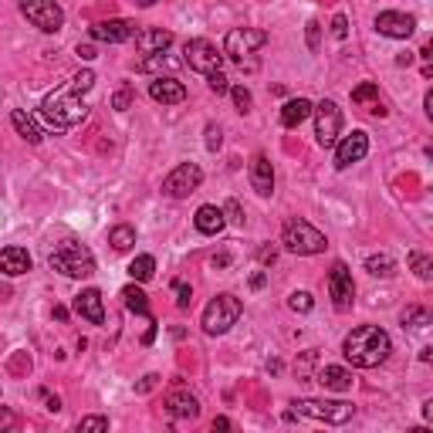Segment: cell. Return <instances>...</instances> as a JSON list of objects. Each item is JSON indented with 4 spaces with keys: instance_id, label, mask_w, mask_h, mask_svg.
Instances as JSON below:
<instances>
[{
    "instance_id": "1",
    "label": "cell",
    "mask_w": 433,
    "mask_h": 433,
    "mask_svg": "<svg viewBox=\"0 0 433 433\" xmlns=\"http://www.w3.org/2000/svg\"><path fill=\"white\" fill-rule=\"evenodd\" d=\"M342 352L345 359L356 366V369H376V366H383L393 352V342H389L386 328H379V325H359L352 328L345 342H342Z\"/></svg>"
},
{
    "instance_id": "2",
    "label": "cell",
    "mask_w": 433,
    "mask_h": 433,
    "mask_svg": "<svg viewBox=\"0 0 433 433\" xmlns=\"http://www.w3.org/2000/svg\"><path fill=\"white\" fill-rule=\"evenodd\" d=\"M78 88L68 81V85H62V88H54L51 95H45V102H41V115H45V122L51 125V129H58V132H64V129H71V125L85 122V115H88V108L81 105V98H78Z\"/></svg>"
},
{
    "instance_id": "3",
    "label": "cell",
    "mask_w": 433,
    "mask_h": 433,
    "mask_svg": "<svg viewBox=\"0 0 433 433\" xmlns=\"http://www.w3.org/2000/svg\"><path fill=\"white\" fill-rule=\"evenodd\" d=\"M47 264H51V271H58L64 278H92L95 275V254L78 241H62L47 254Z\"/></svg>"
},
{
    "instance_id": "4",
    "label": "cell",
    "mask_w": 433,
    "mask_h": 433,
    "mask_svg": "<svg viewBox=\"0 0 433 433\" xmlns=\"http://www.w3.org/2000/svg\"><path fill=\"white\" fill-rule=\"evenodd\" d=\"M356 413V406L345 400H294L291 410L284 413V420H294V417H311V420H325L332 427H342L349 423Z\"/></svg>"
},
{
    "instance_id": "5",
    "label": "cell",
    "mask_w": 433,
    "mask_h": 433,
    "mask_svg": "<svg viewBox=\"0 0 433 433\" xmlns=\"http://www.w3.org/2000/svg\"><path fill=\"white\" fill-rule=\"evenodd\" d=\"M281 244H284V250H291L298 258H311V254H322V250L328 248L325 233L318 231V227H311L308 220H301V216H294V220L284 224Z\"/></svg>"
},
{
    "instance_id": "6",
    "label": "cell",
    "mask_w": 433,
    "mask_h": 433,
    "mask_svg": "<svg viewBox=\"0 0 433 433\" xmlns=\"http://www.w3.org/2000/svg\"><path fill=\"white\" fill-rule=\"evenodd\" d=\"M241 298L237 294H216L214 301L203 308V332L207 335H224V332H231L237 318H241Z\"/></svg>"
},
{
    "instance_id": "7",
    "label": "cell",
    "mask_w": 433,
    "mask_h": 433,
    "mask_svg": "<svg viewBox=\"0 0 433 433\" xmlns=\"http://www.w3.org/2000/svg\"><path fill=\"white\" fill-rule=\"evenodd\" d=\"M311 115H315V139H318V146L332 149L342 132V108L332 98H322L318 105L311 108Z\"/></svg>"
},
{
    "instance_id": "8",
    "label": "cell",
    "mask_w": 433,
    "mask_h": 433,
    "mask_svg": "<svg viewBox=\"0 0 433 433\" xmlns=\"http://www.w3.org/2000/svg\"><path fill=\"white\" fill-rule=\"evenodd\" d=\"M264 45H267V31H261V28H233V31H227V37H224V54H227L231 62L241 64L248 54L261 51Z\"/></svg>"
},
{
    "instance_id": "9",
    "label": "cell",
    "mask_w": 433,
    "mask_h": 433,
    "mask_svg": "<svg viewBox=\"0 0 433 433\" xmlns=\"http://www.w3.org/2000/svg\"><path fill=\"white\" fill-rule=\"evenodd\" d=\"M21 14L45 34H58L64 28V11L54 0H21Z\"/></svg>"
},
{
    "instance_id": "10",
    "label": "cell",
    "mask_w": 433,
    "mask_h": 433,
    "mask_svg": "<svg viewBox=\"0 0 433 433\" xmlns=\"http://www.w3.org/2000/svg\"><path fill=\"white\" fill-rule=\"evenodd\" d=\"M200 183H203L200 166H197V163H180V166L163 180V193L173 197V200H183V197H190V193H197Z\"/></svg>"
},
{
    "instance_id": "11",
    "label": "cell",
    "mask_w": 433,
    "mask_h": 433,
    "mask_svg": "<svg viewBox=\"0 0 433 433\" xmlns=\"http://www.w3.org/2000/svg\"><path fill=\"white\" fill-rule=\"evenodd\" d=\"M183 62L190 64L193 71L210 75V71H220L224 54L216 51L214 41H207V37H193V41H186V47H183Z\"/></svg>"
},
{
    "instance_id": "12",
    "label": "cell",
    "mask_w": 433,
    "mask_h": 433,
    "mask_svg": "<svg viewBox=\"0 0 433 433\" xmlns=\"http://www.w3.org/2000/svg\"><path fill=\"white\" fill-rule=\"evenodd\" d=\"M328 294H332V305L339 311L352 308V301H356V281H352V271L345 267V261L332 264V271H328Z\"/></svg>"
},
{
    "instance_id": "13",
    "label": "cell",
    "mask_w": 433,
    "mask_h": 433,
    "mask_svg": "<svg viewBox=\"0 0 433 433\" xmlns=\"http://www.w3.org/2000/svg\"><path fill=\"white\" fill-rule=\"evenodd\" d=\"M366 153H369V132L352 129L349 136H342L335 142V170H349L352 163H362Z\"/></svg>"
},
{
    "instance_id": "14",
    "label": "cell",
    "mask_w": 433,
    "mask_h": 433,
    "mask_svg": "<svg viewBox=\"0 0 433 433\" xmlns=\"http://www.w3.org/2000/svg\"><path fill=\"white\" fill-rule=\"evenodd\" d=\"M376 31L386 34V37H396V41H406L417 31V17L403 14V11H383V14H376Z\"/></svg>"
},
{
    "instance_id": "15",
    "label": "cell",
    "mask_w": 433,
    "mask_h": 433,
    "mask_svg": "<svg viewBox=\"0 0 433 433\" xmlns=\"http://www.w3.org/2000/svg\"><path fill=\"white\" fill-rule=\"evenodd\" d=\"M95 41H105V45H122L129 37H136V24L125 21V17H112V21H98L88 28Z\"/></svg>"
},
{
    "instance_id": "16",
    "label": "cell",
    "mask_w": 433,
    "mask_h": 433,
    "mask_svg": "<svg viewBox=\"0 0 433 433\" xmlns=\"http://www.w3.org/2000/svg\"><path fill=\"white\" fill-rule=\"evenodd\" d=\"M248 176H250V186H254L258 197H271V193H275V166H271V159L264 153H258L250 159Z\"/></svg>"
},
{
    "instance_id": "17",
    "label": "cell",
    "mask_w": 433,
    "mask_h": 433,
    "mask_svg": "<svg viewBox=\"0 0 433 433\" xmlns=\"http://www.w3.org/2000/svg\"><path fill=\"white\" fill-rule=\"evenodd\" d=\"M149 98L153 102H159V105H180L186 98V88L183 81H176V78H153L149 81Z\"/></svg>"
},
{
    "instance_id": "18",
    "label": "cell",
    "mask_w": 433,
    "mask_h": 433,
    "mask_svg": "<svg viewBox=\"0 0 433 433\" xmlns=\"http://www.w3.org/2000/svg\"><path fill=\"white\" fill-rule=\"evenodd\" d=\"M166 413L173 420H197L200 417V400L193 393H186V389H173L166 396Z\"/></svg>"
},
{
    "instance_id": "19",
    "label": "cell",
    "mask_w": 433,
    "mask_h": 433,
    "mask_svg": "<svg viewBox=\"0 0 433 433\" xmlns=\"http://www.w3.org/2000/svg\"><path fill=\"white\" fill-rule=\"evenodd\" d=\"M75 311L92 325L105 322V305H102V291L98 288H85L81 294H75Z\"/></svg>"
},
{
    "instance_id": "20",
    "label": "cell",
    "mask_w": 433,
    "mask_h": 433,
    "mask_svg": "<svg viewBox=\"0 0 433 433\" xmlns=\"http://www.w3.org/2000/svg\"><path fill=\"white\" fill-rule=\"evenodd\" d=\"M28 271H31V254H28V248L11 244V248L0 250V275L21 278V275H28Z\"/></svg>"
},
{
    "instance_id": "21",
    "label": "cell",
    "mask_w": 433,
    "mask_h": 433,
    "mask_svg": "<svg viewBox=\"0 0 433 433\" xmlns=\"http://www.w3.org/2000/svg\"><path fill=\"white\" fill-rule=\"evenodd\" d=\"M352 105L366 108L376 119L386 115V105H383V98H379V85H376V81H362L359 88H352Z\"/></svg>"
},
{
    "instance_id": "22",
    "label": "cell",
    "mask_w": 433,
    "mask_h": 433,
    "mask_svg": "<svg viewBox=\"0 0 433 433\" xmlns=\"http://www.w3.org/2000/svg\"><path fill=\"white\" fill-rule=\"evenodd\" d=\"M173 34L163 31V28H146V31L136 34V51L139 54H159V51H170Z\"/></svg>"
},
{
    "instance_id": "23",
    "label": "cell",
    "mask_w": 433,
    "mask_h": 433,
    "mask_svg": "<svg viewBox=\"0 0 433 433\" xmlns=\"http://www.w3.org/2000/svg\"><path fill=\"white\" fill-rule=\"evenodd\" d=\"M193 224H197V231L207 233V237H216V233L227 227L224 210H220V207H214V203H203L200 210H197V216H193Z\"/></svg>"
},
{
    "instance_id": "24",
    "label": "cell",
    "mask_w": 433,
    "mask_h": 433,
    "mask_svg": "<svg viewBox=\"0 0 433 433\" xmlns=\"http://www.w3.org/2000/svg\"><path fill=\"white\" fill-rule=\"evenodd\" d=\"M311 108L315 105H311L308 98H288V102L281 105V125H284V129H298V125L311 115Z\"/></svg>"
},
{
    "instance_id": "25",
    "label": "cell",
    "mask_w": 433,
    "mask_h": 433,
    "mask_svg": "<svg viewBox=\"0 0 433 433\" xmlns=\"http://www.w3.org/2000/svg\"><path fill=\"white\" fill-rule=\"evenodd\" d=\"M318 383L332 393H349L352 389V372L342 369V366H325V369H318Z\"/></svg>"
},
{
    "instance_id": "26",
    "label": "cell",
    "mask_w": 433,
    "mask_h": 433,
    "mask_svg": "<svg viewBox=\"0 0 433 433\" xmlns=\"http://www.w3.org/2000/svg\"><path fill=\"white\" fill-rule=\"evenodd\" d=\"M11 125L17 129V136H21V139H28L31 146H37V142L45 139V132L37 129V122H34L24 108H14V112H11Z\"/></svg>"
},
{
    "instance_id": "27",
    "label": "cell",
    "mask_w": 433,
    "mask_h": 433,
    "mask_svg": "<svg viewBox=\"0 0 433 433\" xmlns=\"http://www.w3.org/2000/svg\"><path fill=\"white\" fill-rule=\"evenodd\" d=\"M122 301H125V308L132 311V315H146V318H153V315H149V298H146V291H142L139 284H125Z\"/></svg>"
},
{
    "instance_id": "28",
    "label": "cell",
    "mask_w": 433,
    "mask_h": 433,
    "mask_svg": "<svg viewBox=\"0 0 433 433\" xmlns=\"http://www.w3.org/2000/svg\"><path fill=\"white\" fill-rule=\"evenodd\" d=\"M156 275V258L153 254H139L136 261L129 264V278L136 281V284H142V281H149Z\"/></svg>"
},
{
    "instance_id": "29",
    "label": "cell",
    "mask_w": 433,
    "mask_h": 433,
    "mask_svg": "<svg viewBox=\"0 0 433 433\" xmlns=\"http://www.w3.org/2000/svg\"><path fill=\"white\" fill-rule=\"evenodd\" d=\"M108 244L119 250V254H122V250H129L132 244H136V227H129V224L112 227V231H108Z\"/></svg>"
},
{
    "instance_id": "30",
    "label": "cell",
    "mask_w": 433,
    "mask_h": 433,
    "mask_svg": "<svg viewBox=\"0 0 433 433\" xmlns=\"http://www.w3.org/2000/svg\"><path fill=\"white\" fill-rule=\"evenodd\" d=\"M366 271H369L372 278H389V275L396 271V261H393L389 254H369V258H366Z\"/></svg>"
},
{
    "instance_id": "31",
    "label": "cell",
    "mask_w": 433,
    "mask_h": 433,
    "mask_svg": "<svg viewBox=\"0 0 433 433\" xmlns=\"http://www.w3.org/2000/svg\"><path fill=\"white\" fill-rule=\"evenodd\" d=\"M430 308H423V305H410V308L403 311V328H427L430 325Z\"/></svg>"
},
{
    "instance_id": "32",
    "label": "cell",
    "mask_w": 433,
    "mask_h": 433,
    "mask_svg": "<svg viewBox=\"0 0 433 433\" xmlns=\"http://www.w3.org/2000/svg\"><path fill=\"white\" fill-rule=\"evenodd\" d=\"M410 267L417 271L420 281H430L433 278V261L423 254V250H413V254H410Z\"/></svg>"
},
{
    "instance_id": "33",
    "label": "cell",
    "mask_w": 433,
    "mask_h": 433,
    "mask_svg": "<svg viewBox=\"0 0 433 433\" xmlns=\"http://www.w3.org/2000/svg\"><path fill=\"white\" fill-rule=\"evenodd\" d=\"M220 210H224V220H227V224H233V227H244V207H241V200H227Z\"/></svg>"
},
{
    "instance_id": "34",
    "label": "cell",
    "mask_w": 433,
    "mask_h": 433,
    "mask_svg": "<svg viewBox=\"0 0 433 433\" xmlns=\"http://www.w3.org/2000/svg\"><path fill=\"white\" fill-rule=\"evenodd\" d=\"M173 294H176V308H190V305H193V288H190V284H186L183 278L180 281H173Z\"/></svg>"
},
{
    "instance_id": "35",
    "label": "cell",
    "mask_w": 433,
    "mask_h": 433,
    "mask_svg": "<svg viewBox=\"0 0 433 433\" xmlns=\"http://www.w3.org/2000/svg\"><path fill=\"white\" fill-rule=\"evenodd\" d=\"M78 430L81 433H108V420L105 417H81L78 420Z\"/></svg>"
},
{
    "instance_id": "36",
    "label": "cell",
    "mask_w": 433,
    "mask_h": 433,
    "mask_svg": "<svg viewBox=\"0 0 433 433\" xmlns=\"http://www.w3.org/2000/svg\"><path fill=\"white\" fill-rule=\"evenodd\" d=\"M166 64H170L166 51H159V54H146V58H142L136 68H139V71H159V68H166Z\"/></svg>"
},
{
    "instance_id": "37",
    "label": "cell",
    "mask_w": 433,
    "mask_h": 433,
    "mask_svg": "<svg viewBox=\"0 0 433 433\" xmlns=\"http://www.w3.org/2000/svg\"><path fill=\"white\" fill-rule=\"evenodd\" d=\"M288 308H291V311H301V315H305V311L315 308V301H311L308 291H294L291 298H288Z\"/></svg>"
},
{
    "instance_id": "38",
    "label": "cell",
    "mask_w": 433,
    "mask_h": 433,
    "mask_svg": "<svg viewBox=\"0 0 433 433\" xmlns=\"http://www.w3.org/2000/svg\"><path fill=\"white\" fill-rule=\"evenodd\" d=\"M207 85H210V92H214V95H227V92H231V81H227V75H224V71H210V75H207Z\"/></svg>"
},
{
    "instance_id": "39",
    "label": "cell",
    "mask_w": 433,
    "mask_h": 433,
    "mask_svg": "<svg viewBox=\"0 0 433 433\" xmlns=\"http://www.w3.org/2000/svg\"><path fill=\"white\" fill-rule=\"evenodd\" d=\"M231 98L237 105V112H250V92L244 85H231Z\"/></svg>"
},
{
    "instance_id": "40",
    "label": "cell",
    "mask_w": 433,
    "mask_h": 433,
    "mask_svg": "<svg viewBox=\"0 0 433 433\" xmlns=\"http://www.w3.org/2000/svg\"><path fill=\"white\" fill-rule=\"evenodd\" d=\"M332 37H335V41H345V37H349V17L345 14L332 17Z\"/></svg>"
},
{
    "instance_id": "41",
    "label": "cell",
    "mask_w": 433,
    "mask_h": 433,
    "mask_svg": "<svg viewBox=\"0 0 433 433\" xmlns=\"http://www.w3.org/2000/svg\"><path fill=\"white\" fill-rule=\"evenodd\" d=\"M305 37H308V51L315 54V51H318V41H322V24H318V21H308V28H305Z\"/></svg>"
},
{
    "instance_id": "42",
    "label": "cell",
    "mask_w": 433,
    "mask_h": 433,
    "mask_svg": "<svg viewBox=\"0 0 433 433\" xmlns=\"http://www.w3.org/2000/svg\"><path fill=\"white\" fill-rule=\"evenodd\" d=\"M129 105H132V88H119V92L112 95V108L115 112H125Z\"/></svg>"
},
{
    "instance_id": "43",
    "label": "cell",
    "mask_w": 433,
    "mask_h": 433,
    "mask_svg": "<svg viewBox=\"0 0 433 433\" xmlns=\"http://www.w3.org/2000/svg\"><path fill=\"white\" fill-rule=\"evenodd\" d=\"M207 149H210V153H216V149H220V125H207Z\"/></svg>"
},
{
    "instance_id": "44",
    "label": "cell",
    "mask_w": 433,
    "mask_h": 433,
    "mask_svg": "<svg viewBox=\"0 0 433 433\" xmlns=\"http://www.w3.org/2000/svg\"><path fill=\"white\" fill-rule=\"evenodd\" d=\"M14 427H17V417L11 413V410H7V406H0V433H4V430H14Z\"/></svg>"
},
{
    "instance_id": "45",
    "label": "cell",
    "mask_w": 433,
    "mask_h": 433,
    "mask_svg": "<svg viewBox=\"0 0 433 433\" xmlns=\"http://www.w3.org/2000/svg\"><path fill=\"white\" fill-rule=\"evenodd\" d=\"M156 383H159V376H153V372H149V376H146V379H142L139 386H136V393H149V389H153Z\"/></svg>"
},
{
    "instance_id": "46",
    "label": "cell",
    "mask_w": 433,
    "mask_h": 433,
    "mask_svg": "<svg viewBox=\"0 0 433 433\" xmlns=\"http://www.w3.org/2000/svg\"><path fill=\"white\" fill-rule=\"evenodd\" d=\"M41 396H45V406L51 410V413H58V410H62V400H58V396H51V393H41Z\"/></svg>"
},
{
    "instance_id": "47",
    "label": "cell",
    "mask_w": 433,
    "mask_h": 433,
    "mask_svg": "<svg viewBox=\"0 0 433 433\" xmlns=\"http://www.w3.org/2000/svg\"><path fill=\"white\" fill-rule=\"evenodd\" d=\"M264 284H267V275H264V271H258V275H250V288H254V291H261Z\"/></svg>"
},
{
    "instance_id": "48",
    "label": "cell",
    "mask_w": 433,
    "mask_h": 433,
    "mask_svg": "<svg viewBox=\"0 0 433 433\" xmlns=\"http://www.w3.org/2000/svg\"><path fill=\"white\" fill-rule=\"evenodd\" d=\"M156 339V318H149V328H146V335H142V345H153Z\"/></svg>"
},
{
    "instance_id": "49",
    "label": "cell",
    "mask_w": 433,
    "mask_h": 433,
    "mask_svg": "<svg viewBox=\"0 0 433 433\" xmlns=\"http://www.w3.org/2000/svg\"><path fill=\"white\" fill-rule=\"evenodd\" d=\"M258 258H261V264H275V258H278V254H275V248H261V254H258Z\"/></svg>"
},
{
    "instance_id": "50",
    "label": "cell",
    "mask_w": 433,
    "mask_h": 433,
    "mask_svg": "<svg viewBox=\"0 0 433 433\" xmlns=\"http://www.w3.org/2000/svg\"><path fill=\"white\" fill-rule=\"evenodd\" d=\"M78 58H85V62H92V58H95V47H88V45L81 47V45H78Z\"/></svg>"
},
{
    "instance_id": "51",
    "label": "cell",
    "mask_w": 433,
    "mask_h": 433,
    "mask_svg": "<svg viewBox=\"0 0 433 433\" xmlns=\"http://www.w3.org/2000/svg\"><path fill=\"white\" fill-rule=\"evenodd\" d=\"M214 430H231V420H227V417H216L214 420Z\"/></svg>"
},
{
    "instance_id": "52",
    "label": "cell",
    "mask_w": 433,
    "mask_h": 433,
    "mask_svg": "<svg viewBox=\"0 0 433 433\" xmlns=\"http://www.w3.org/2000/svg\"><path fill=\"white\" fill-rule=\"evenodd\" d=\"M281 369H284V366H281L278 359H267V372H271V376H278Z\"/></svg>"
},
{
    "instance_id": "53",
    "label": "cell",
    "mask_w": 433,
    "mask_h": 433,
    "mask_svg": "<svg viewBox=\"0 0 433 433\" xmlns=\"http://www.w3.org/2000/svg\"><path fill=\"white\" fill-rule=\"evenodd\" d=\"M54 318H58V322H64V318H68V308H64V305H54Z\"/></svg>"
},
{
    "instance_id": "54",
    "label": "cell",
    "mask_w": 433,
    "mask_h": 433,
    "mask_svg": "<svg viewBox=\"0 0 433 433\" xmlns=\"http://www.w3.org/2000/svg\"><path fill=\"white\" fill-rule=\"evenodd\" d=\"M423 105H427V115L433 119V92H427V98H423Z\"/></svg>"
},
{
    "instance_id": "55",
    "label": "cell",
    "mask_w": 433,
    "mask_h": 433,
    "mask_svg": "<svg viewBox=\"0 0 433 433\" xmlns=\"http://www.w3.org/2000/svg\"><path fill=\"white\" fill-rule=\"evenodd\" d=\"M423 417H427V420H433V400H427V403H423Z\"/></svg>"
},
{
    "instance_id": "56",
    "label": "cell",
    "mask_w": 433,
    "mask_h": 433,
    "mask_svg": "<svg viewBox=\"0 0 433 433\" xmlns=\"http://www.w3.org/2000/svg\"><path fill=\"white\" fill-rule=\"evenodd\" d=\"M132 4H139V7H153L156 0H132Z\"/></svg>"
}]
</instances>
